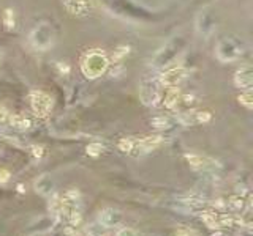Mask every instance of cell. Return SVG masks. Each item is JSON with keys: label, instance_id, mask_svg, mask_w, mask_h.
I'll list each match as a JSON object with an SVG mask.
<instances>
[{"label": "cell", "instance_id": "cell-22", "mask_svg": "<svg viewBox=\"0 0 253 236\" xmlns=\"http://www.w3.org/2000/svg\"><path fill=\"white\" fill-rule=\"evenodd\" d=\"M116 236H138V232L136 230H133V228H121Z\"/></svg>", "mask_w": 253, "mask_h": 236}, {"label": "cell", "instance_id": "cell-23", "mask_svg": "<svg viewBox=\"0 0 253 236\" xmlns=\"http://www.w3.org/2000/svg\"><path fill=\"white\" fill-rule=\"evenodd\" d=\"M210 120V113L209 112H198L196 113V121H200V123H206V121Z\"/></svg>", "mask_w": 253, "mask_h": 236}, {"label": "cell", "instance_id": "cell-28", "mask_svg": "<svg viewBox=\"0 0 253 236\" xmlns=\"http://www.w3.org/2000/svg\"><path fill=\"white\" fill-rule=\"evenodd\" d=\"M65 235H67V236H79V233L75 232L73 228H67V230H65Z\"/></svg>", "mask_w": 253, "mask_h": 236}, {"label": "cell", "instance_id": "cell-9", "mask_svg": "<svg viewBox=\"0 0 253 236\" xmlns=\"http://www.w3.org/2000/svg\"><path fill=\"white\" fill-rule=\"evenodd\" d=\"M185 76H187V73L184 68H173L161 76L160 82L166 85V87H177V85L185 79Z\"/></svg>", "mask_w": 253, "mask_h": 236}, {"label": "cell", "instance_id": "cell-11", "mask_svg": "<svg viewBox=\"0 0 253 236\" xmlns=\"http://www.w3.org/2000/svg\"><path fill=\"white\" fill-rule=\"evenodd\" d=\"M63 6L73 16H84L89 11V0H63Z\"/></svg>", "mask_w": 253, "mask_h": 236}, {"label": "cell", "instance_id": "cell-26", "mask_svg": "<svg viewBox=\"0 0 253 236\" xmlns=\"http://www.w3.org/2000/svg\"><path fill=\"white\" fill-rule=\"evenodd\" d=\"M10 180V172L8 170H0V183H6V181H8Z\"/></svg>", "mask_w": 253, "mask_h": 236}, {"label": "cell", "instance_id": "cell-17", "mask_svg": "<svg viewBox=\"0 0 253 236\" xmlns=\"http://www.w3.org/2000/svg\"><path fill=\"white\" fill-rule=\"evenodd\" d=\"M239 103L247 107V109H252V107H253V95H252V91L249 90V91H245V93H241V95H239Z\"/></svg>", "mask_w": 253, "mask_h": 236}, {"label": "cell", "instance_id": "cell-3", "mask_svg": "<svg viewBox=\"0 0 253 236\" xmlns=\"http://www.w3.org/2000/svg\"><path fill=\"white\" fill-rule=\"evenodd\" d=\"M215 54L220 62H234L244 54V46L242 43L236 38L225 37L217 43Z\"/></svg>", "mask_w": 253, "mask_h": 236}, {"label": "cell", "instance_id": "cell-21", "mask_svg": "<svg viewBox=\"0 0 253 236\" xmlns=\"http://www.w3.org/2000/svg\"><path fill=\"white\" fill-rule=\"evenodd\" d=\"M229 205L233 206L234 210H242L244 208V200H242V197H231Z\"/></svg>", "mask_w": 253, "mask_h": 236}, {"label": "cell", "instance_id": "cell-12", "mask_svg": "<svg viewBox=\"0 0 253 236\" xmlns=\"http://www.w3.org/2000/svg\"><path fill=\"white\" fill-rule=\"evenodd\" d=\"M234 84L239 88H250L253 84V73L250 66H244L236 73L234 76Z\"/></svg>", "mask_w": 253, "mask_h": 236}, {"label": "cell", "instance_id": "cell-18", "mask_svg": "<svg viewBox=\"0 0 253 236\" xmlns=\"http://www.w3.org/2000/svg\"><path fill=\"white\" fill-rule=\"evenodd\" d=\"M119 148H121L122 151H125V153H131V150H133V139H122L121 142H119Z\"/></svg>", "mask_w": 253, "mask_h": 236}, {"label": "cell", "instance_id": "cell-8", "mask_svg": "<svg viewBox=\"0 0 253 236\" xmlns=\"http://www.w3.org/2000/svg\"><path fill=\"white\" fill-rule=\"evenodd\" d=\"M35 191L43 197H51L55 192V181L51 175H41L35 181Z\"/></svg>", "mask_w": 253, "mask_h": 236}, {"label": "cell", "instance_id": "cell-16", "mask_svg": "<svg viewBox=\"0 0 253 236\" xmlns=\"http://www.w3.org/2000/svg\"><path fill=\"white\" fill-rule=\"evenodd\" d=\"M106 227H103L101 224H92L86 228V233L89 236H106Z\"/></svg>", "mask_w": 253, "mask_h": 236}, {"label": "cell", "instance_id": "cell-1", "mask_svg": "<svg viewBox=\"0 0 253 236\" xmlns=\"http://www.w3.org/2000/svg\"><path fill=\"white\" fill-rule=\"evenodd\" d=\"M109 65V62L101 51H92L84 55V59L81 60V69L82 74L89 79H97L100 77L104 71H106Z\"/></svg>", "mask_w": 253, "mask_h": 236}, {"label": "cell", "instance_id": "cell-25", "mask_svg": "<svg viewBox=\"0 0 253 236\" xmlns=\"http://www.w3.org/2000/svg\"><path fill=\"white\" fill-rule=\"evenodd\" d=\"M202 219L206 220V224H207L210 228H219V224L215 222V217H210V216H207V214H204V216H202Z\"/></svg>", "mask_w": 253, "mask_h": 236}, {"label": "cell", "instance_id": "cell-5", "mask_svg": "<svg viewBox=\"0 0 253 236\" xmlns=\"http://www.w3.org/2000/svg\"><path fill=\"white\" fill-rule=\"evenodd\" d=\"M30 106L38 117H46L52 107V98L46 95L45 91L35 90L30 93Z\"/></svg>", "mask_w": 253, "mask_h": 236}, {"label": "cell", "instance_id": "cell-27", "mask_svg": "<svg viewBox=\"0 0 253 236\" xmlns=\"http://www.w3.org/2000/svg\"><path fill=\"white\" fill-rule=\"evenodd\" d=\"M32 153H33V156H37V157H41V156H43V148L35 145V147H32Z\"/></svg>", "mask_w": 253, "mask_h": 236}, {"label": "cell", "instance_id": "cell-2", "mask_svg": "<svg viewBox=\"0 0 253 236\" xmlns=\"http://www.w3.org/2000/svg\"><path fill=\"white\" fill-rule=\"evenodd\" d=\"M185 47V40L182 37H176L173 38L165 47H161L158 54L153 59V66L155 68H165L170 65L174 59H177V55L182 52V49Z\"/></svg>", "mask_w": 253, "mask_h": 236}, {"label": "cell", "instance_id": "cell-31", "mask_svg": "<svg viewBox=\"0 0 253 236\" xmlns=\"http://www.w3.org/2000/svg\"><path fill=\"white\" fill-rule=\"evenodd\" d=\"M212 236H228V235L227 233H222V232H215Z\"/></svg>", "mask_w": 253, "mask_h": 236}, {"label": "cell", "instance_id": "cell-10", "mask_svg": "<svg viewBox=\"0 0 253 236\" xmlns=\"http://www.w3.org/2000/svg\"><path fill=\"white\" fill-rule=\"evenodd\" d=\"M122 222V213L114 208H104L100 213V224L106 228L116 227Z\"/></svg>", "mask_w": 253, "mask_h": 236}, {"label": "cell", "instance_id": "cell-32", "mask_svg": "<svg viewBox=\"0 0 253 236\" xmlns=\"http://www.w3.org/2000/svg\"><path fill=\"white\" fill-rule=\"evenodd\" d=\"M153 236H155V235H153Z\"/></svg>", "mask_w": 253, "mask_h": 236}, {"label": "cell", "instance_id": "cell-15", "mask_svg": "<svg viewBox=\"0 0 253 236\" xmlns=\"http://www.w3.org/2000/svg\"><path fill=\"white\" fill-rule=\"evenodd\" d=\"M179 95H180V90L177 87H170V90L166 91V96H165V106L168 109H171V107L176 106L179 99Z\"/></svg>", "mask_w": 253, "mask_h": 236}, {"label": "cell", "instance_id": "cell-6", "mask_svg": "<svg viewBox=\"0 0 253 236\" xmlns=\"http://www.w3.org/2000/svg\"><path fill=\"white\" fill-rule=\"evenodd\" d=\"M139 98H141V101L146 106L155 104L160 99L158 82L153 81V79H147V81H143L141 87H139Z\"/></svg>", "mask_w": 253, "mask_h": 236}, {"label": "cell", "instance_id": "cell-19", "mask_svg": "<svg viewBox=\"0 0 253 236\" xmlns=\"http://www.w3.org/2000/svg\"><path fill=\"white\" fill-rule=\"evenodd\" d=\"M152 125L158 128V129H163V128H168L170 126V120L165 118V117H158V118H153L152 120Z\"/></svg>", "mask_w": 253, "mask_h": 236}, {"label": "cell", "instance_id": "cell-29", "mask_svg": "<svg viewBox=\"0 0 253 236\" xmlns=\"http://www.w3.org/2000/svg\"><path fill=\"white\" fill-rule=\"evenodd\" d=\"M5 118H6V110L3 107H0V121H3Z\"/></svg>", "mask_w": 253, "mask_h": 236}, {"label": "cell", "instance_id": "cell-20", "mask_svg": "<svg viewBox=\"0 0 253 236\" xmlns=\"http://www.w3.org/2000/svg\"><path fill=\"white\" fill-rule=\"evenodd\" d=\"M103 151V147L100 145V144H90L89 147H87V153L90 154V156H98Z\"/></svg>", "mask_w": 253, "mask_h": 236}, {"label": "cell", "instance_id": "cell-7", "mask_svg": "<svg viewBox=\"0 0 253 236\" xmlns=\"http://www.w3.org/2000/svg\"><path fill=\"white\" fill-rule=\"evenodd\" d=\"M215 30V18L210 11H201L198 16H196V32H198L201 37L207 38L210 33Z\"/></svg>", "mask_w": 253, "mask_h": 236}, {"label": "cell", "instance_id": "cell-13", "mask_svg": "<svg viewBox=\"0 0 253 236\" xmlns=\"http://www.w3.org/2000/svg\"><path fill=\"white\" fill-rule=\"evenodd\" d=\"M185 159L192 164L193 167L196 169H202V170H207V169H214L217 166V162L209 159L206 156H200V154H187Z\"/></svg>", "mask_w": 253, "mask_h": 236}, {"label": "cell", "instance_id": "cell-24", "mask_svg": "<svg viewBox=\"0 0 253 236\" xmlns=\"http://www.w3.org/2000/svg\"><path fill=\"white\" fill-rule=\"evenodd\" d=\"M11 16H13V13L10 10H6L5 11V24H6V27H8V28H11L13 25H15V21L11 19Z\"/></svg>", "mask_w": 253, "mask_h": 236}, {"label": "cell", "instance_id": "cell-30", "mask_svg": "<svg viewBox=\"0 0 253 236\" xmlns=\"http://www.w3.org/2000/svg\"><path fill=\"white\" fill-rule=\"evenodd\" d=\"M176 236H188V233L187 232H177V233H176Z\"/></svg>", "mask_w": 253, "mask_h": 236}, {"label": "cell", "instance_id": "cell-14", "mask_svg": "<svg viewBox=\"0 0 253 236\" xmlns=\"http://www.w3.org/2000/svg\"><path fill=\"white\" fill-rule=\"evenodd\" d=\"M10 123H11V126L15 128V129H18V131H24V129H27V128L30 126V121L27 120L24 115H19V113H16V115H13V117L10 118Z\"/></svg>", "mask_w": 253, "mask_h": 236}, {"label": "cell", "instance_id": "cell-4", "mask_svg": "<svg viewBox=\"0 0 253 236\" xmlns=\"http://www.w3.org/2000/svg\"><path fill=\"white\" fill-rule=\"evenodd\" d=\"M30 44L35 49H40V51H45L49 46L52 44L54 41V32L52 28L48 24H40L38 27H35L32 33H30Z\"/></svg>", "mask_w": 253, "mask_h": 236}]
</instances>
